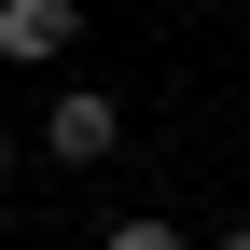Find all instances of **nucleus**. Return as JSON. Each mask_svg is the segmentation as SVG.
<instances>
[{"instance_id":"1","label":"nucleus","mask_w":250,"mask_h":250,"mask_svg":"<svg viewBox=\"0 0 250 250\" xmlns=\"http://www.w3.org/2000/svg\"><path fill=\"white\" fill-rule=\"evenodd\" d=\"M111 139H125V111L98 98V83H70V98L42 111V167H111Z\"/></svg>"},{"instance_id":"2","label":"nucleus","mask_w":250,"mask_h":250,"mask_svg":"<svg viewBox=\"0 0 250 250\" xmlns=\"http://www.w3.org/2000/svg\"><path fill=\"white\" fill-rule=\"evenodd\" d=\"M83 42V0H0V70H56Z\"/></svg>"},{"instance_id":"3","label":"nucleus","mask_w":250,"mask_h":250,"mask_svg":"<svg viewBox=\"0 0 250 250\" xmlns=\"http://www.w3.org/2000/svg\"><path fill=\"white\" fill-rule=\"evenodd\" d=\"M98 250H195V236H181V223H167V208H125V223H111Z\"/></svg>"},{"instance_id":"4","label":"nucleus","mask_w":250,"mask_h":250,"mask_svg":"<svg viewBox=\"0 0 250 250\" xmlns=\"http://www.w3.org/2000/svg\"><path fill=\"white\" fill-rule=\"evenodd\" d=\"M14 153H28V139H14V125H0V195H14Z\"/></svg>"},{"instance_id":"5","label":"nucleus","mask_w":250,"mask_h":250,"mask_svg":"<svg viewBox=\"0 0 250 250\" xmlns=\"http://www.w3.org/2000/svg\"><path fill=\"white\" fill-rule=\"evenodd\" d=\"M208 250H250V223H236V236H208Z\"/></svg>"}]
</instances>
